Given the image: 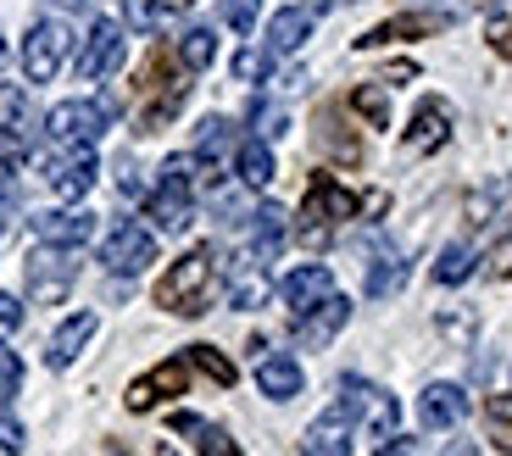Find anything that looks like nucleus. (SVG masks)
Listing matches in <instances>:
<instances>
[{"label":"nucleus","instance_id":"nucleus-1","mask_svg":"<svg viewBox=\"0 0 512 456\" xmlns=\"http://www.w3.org/2000/svg\"><path fill=\"white\" fill-rule=\"evenodd\" d=\"M212 290H218V251L195 245V251H184L156 279V306H167V312H179V317H201L212 306Z\"/></svg>","mask_w":512,"mask_h":456},{"label":"nucleus","instance_id":"nucleus-2","mask_svg":"<svg viewBox=\"0 0 512 456\" xmlns=\"http://www.w3.org/2000/svg\"><path fill=\"white\" fill-rule=\"evenodd\" d=\"M190 167H195V156H167L156 190H145V217H151L162 234H179V228H190V217H195V178H190Z\"/></svg>","mask_w":512,"mask_h":456},{"label":"nucleus","instance_id":"nucleus-3","mask_svg":"<svg viewBox=\"0 0 512 456\" xmlns=\"http://www.w3.org/2000/svg\"><path fill=\"white\" fill-rule=\"evenodd\" d=\"M346 217H357V195H351L346 184H334L329 173H318L312 178V190H307V206H301V240L323 245L329 240V228L346 223Z\"/></svg>","mask_w":512,"mask_h":456},{"label":"nucleus","instance_id":"nucleus-4","mask_svg":"<svg viewBox=\"0 0 512 456\" xmlns=\"http://www.w3.org/2000/svg\"><path fill=\"white\" fill-rule=\"evenodd\" d=\"M78 279V245H51L39 240V251L28 256V295L39 306H56Z\"/></svg>","mask_w":512,"mask_h":456},{"label":"nucleus","instance_id":"nucleus-5","mask_svg":"<svg viewBox=\"0 0 512 456\" xmlns=\"http://www.w3.org/2000/svg\"><path fill=\"white\" fill-rule=\"evenodd\" d=\"M112 117H117L112 95H106V101H62V106H51V117H45V134H51L56 145H95Z\"/></svg>","mask_w":512,"mask_h":456},{"label":"nucleus","instance_id":"nucleus-6","mask_svg":"<svg viewBox=\"0 0 512 456\" xmlns=\"http://www.w3.org/2000/svg\"><path fill=\"white\" fill-rule=\"evenodd\" d=\"M67 51H73V28H67L62 17H39V23L28 28V39H23V73H28V84H51V78L62 73Z\"/></svg>","mask_w":512,"mask_h":456},{"label":"nucleus","instance_id":"nucleus-7","mask_svg":"<svg viewBox=\"0 0 512 456\" xmlns=\"http://www.w3.org/2000/svg\"><path fill=\"white\" fill-rule=\"evenodd\" d=\"M151 262H156V234L145 223H134V217H123L101 245V267L117 273V279H134V273H145Z\"/></svg>","mask_w":512,"mask_h":456},{"label":"nucleus","instance_id":"nucleus-8","mask_svg":"<svg viewBox=\"0 0 512 456\" xmlns=\"http://www.w3.org/2000/svg\"><path fill=\"white\" fill-rule=\"evenodd\" d=\"M340 406H346L351 418H362L368 423V434L373 440H396V429H401V406H396V395H384L379 384H362V379H340Z\"/></svg>","mask_w":512,"mask_h":456},{"label":"nucleus","instance_id":"nucleus-9","mask_svg":"<svg viewBox=\"0 0 512 456\" xmlns=\"http://www.w3.org/2000/svg\"><path fill=\"white\" fill-rule=\"evenodd\" d=\"M95 173H101L95 145H56V156L45 162V184H51L62 201H84V195L95 190Z\"/></svg>","mask_w":512,"mask_h":456},{"label":"nucleus","instance_id":"nucleus-10","mask_svg":"<svg viewBox=\"0 0 512 456\" xmlns=\"http://www.w3.org/2000/svg\"><path fill=\"white\" fill-rule=\"evenodd\" d=\"M123 23H112V17H95L90 23V39H84V51H78V78L84 84H101V78H112L117 67H123Z\"/></svg>","mask_w":512,"mask_h":456},{"label":"nucleus","instance_id":"nucleus-11","mask_svg":"<svg viewBox=\"0 0 512 456\" xmlns=\"http://www.w3.org/2000/svg\"><path fill=\"white\" fill-rule=\"evenodd\" d=\"M184 390H190V356H167L162 368H151L145 379L128 384V412H151L156 401L184 395Z\"/></svg>","mask_w":512,"mask_h":456},{"label":"nucleus","instance_id":"nucleus-12","mask_svg":"<svg viewBox=\"0 0 512 456\" xmlns=\"http://www.w3.org/2000/svg\"><path fill=\"white\" fill-rule=\"evenodd\" d=\"M346 317H351V301H346V295H329V301H318L312 312L295 317V345H307V351L329 345L334 334L346 329Z\"/></svg>","mask_w":512,"mask_h":456},{"label":"nucleus","instance_id":"nucleus-13","mask_svg":"<svg viewBox=\"0 0 512 456\" xmlns=\"http://www.w3.org/2000/svg\"><path fill=\"white\" fill-rule=\"evenodd\" d=\"M446 140H451V106L440 101V95H429V101H418V112H412L407 151L412 156H429V151H440Z\"/></svg>","mask_w":512,"mask_h":456},{"label":"nucleus","instance_id":"nucleus-14","mask_svg":"<svg viewBox=\"0 0 512 456\" xmlns=\"http://www.w3.org/2000/svg\"><path fill=\"white\" fill-rule=\"evenodd\" d=\"M95 329H101V317H95V312H73V317L62 323V329L51 334V345H45V368H56V373L73 368L78 351H84V345L95 340Z\"/></svg>","mask_w":512,"mask_h":456},{"label":"nucleus","instance_id":"nucleus-15","mask_svg":"<svg viewBox=\"0 0 512 456\" xmlns=\"http://www.w3.org/2000/svg\"><path fill=\"white\" fill-rule=\"evenodd\" d=\"M301 456H351V412L340 401L301 434Z\"/></svg>","mask_w":512,"mask_h":456},{"label":"nucleus","instance_id":"nucleus-16","mask_svg":"<svg viewBox=\"0 0 512 456\" xmlns=\"http://www.w3.org/2000/svg\"><path fill=\"white\" fill-rule=\"evenodd\" d=\"M279 290H284V306L301 317V312H312L318 301H329V295H334V273L323 262H307V267H295Z\"/></svg>","mask_w":512,"mask_h":456},{"label":"nucleus","instance_id":"nucleus-17","mask_svg":"<svg viewBox=\"0 0 512 456\" xmlns=\"http://www.w3.org/2000/svg\"><path fill=\"white\" fill-rule=\"evenodd\" d=\"M462 418H468L462 384H429V390L418 395V423L423 429H457Z\"/></svg>","mask_w":512,"mask_h":456},{"label":"nucleus","instance_id":"nucleus-18","mask_svg":"<svg viewBox=\"0 0 512 456\" xmlns=\"http://www.w3.org/2000/svg\"><path fill=\"white\" fill-rule=\"evenodd\" d=\"M245 223H251V256L268 267L284 251V240H290V217H284V206H256Z\"/></svg>","mask_w":512,"mask_h":456},{"label":"nucleus","instance_id":"nucleus-19","mask_svg":"<svg viewBox=\"0 0 512 456\" xmlns=\"http://www.w3.org/2000/svg\"><path fill=\"white\" fill-rule=\"evenodd\" d=\"M256 390L268 401H295L301 395V362L295 356H262L256 362Z\"/></svg>","mask_w":512,"mask_h":456},{"label":"nucleus","instance_id":"nucleus-20","mask_svg":"<svg viewBox=\"0 0 512 456\" xmlns=\"http://www.w3.org/2000/svg\"><path fill=\"white\" fill-rule=\"evenodd\" d=\"M234 173H240L245 190H268V184H273V173H279V167H273V151H268V140H262V134H251V140L234 145Z\"/></svg>","mask_w":512,"mask_h":456},{"label":"nucleus","instance_id":"nucleus-21","mask_svg":"<svg viewBox=\"0 0 512 456\" xmlns=\"http://www.w3.org/2000/svg\"><path fill=\"white\" fill-rule=\"evenodd\" d=\"M34 234L51 245H84L95 234V212H39Z\"/></svg>","mask_w":512,"mask_h":456},{"label":"nucleus","instance_id":"nucleus-22","mask_svg":"<svg viewBox=\"0 0 512 456\" xmlns=\"http://www.w3.org/2000/svg\"><path fill=\"white\" fill-rule=\"evenodd\" d=\"M451 12H407V17H390V23L368 28V34L357 39V45H390V39H412V34H435V28H446Z\"/></svg>","mask_w":512,"mask_h":456},{"label":"nucleus","instance_id":"nucleus-23","mask_svg":"<svg viewBox=\"0 0 512 456\" xmlns=\"http://www.w3.org/2000/svg\"><path fill=\"white\" fill-rule=\"evenodd\" d=\"M401 284H407V256H401L396 245H379L373 262H368V295L373 301H390Z\"/></svg>","mask_w":512,"mask_h":456},{"label":"nucleus","instance_id":"nucleus-24","mask_svg":"<svg viewBox=\"0 0 512 456\" xmlns=\"http://www.w3.org/2000/svg\"><path fill=\"white\" fill-rule=\"evenodd\" d=\"M307 34H312V12H307V6H284V12L268 23V51L273 56H290V51L307 45Z\"/></svg>","mask_w":512,"mask_h":456},{"label":"nucleus","instance_id":"nucleus-25","mask_svg":"<svg viewBox=\"0 0 512 456\" xmlns=\"http://www.w3.org/2000/svg\"><path fill=\"white\" fill-rule=\"evenodd\" d=\"M234 151V123L229 117H206L201 128H195V167H218L223 156Z\"/></svg>","mask_w":512,"mask_h":456},{"label":"nucleus","instance_id":"nucleus-26","mask_svg":"<svg viewBox=\"0 0 512 456\" xmlns=\"http://www.w3.org/2000/svg\"><path fill=\"white\" fill-rule=\"evenodd\" d=\"M229 301L240 306V312H251V306H262L268 301V273H262V262H245V267H234V279H229Z\"/></svg>","mask_w":512,"mask_h":456},{"label":"nucleus","instance_id":"nucleus-27","mask_svg":"<svg viewBox=\"0 0 512 456\" xmlns=\"http://www.w3.org/2000/svg\"><path fill=\"white\" fill-rule=\"evenodd\" d=\"M184 356H190V368H201L206 379L218 384V390H229V384L240 379V373H234V362H229V356L218 351V345H190V351H184Z\"/></svg>","mask_w":512,"mask_h":456},{"label":"nucleus","instance_id":"nucleus-28","mask_svg":"<svg viewBox=\"0 0 512 456\" xmlns=\"http://www.w3.org/2000/svg\"><path fill=\"white\" fill-rule=\"evenodd\" d=\"M212 56H218V34H212V28H190V34L179 39V62L190 67V73L212 67Z\"/></svg>","mask_w":512,"mask_h":456},{"label":"nucleus","instance_id":"nucleus-29","mask_svg":"<svg viewBox=\"0 0 512 456\" xmlns=\"http://www.w3.org/2000/svg\"><path fill=\"white\" fill-rule=\"evenodd\" d=\"M468 273H474V245H468V240H451L446 251H440V262H435V279H440V284H462Z\"/></svg>","mask_w":512,"mask_h":456},{"label":"nucleus","instance_id":"nucleus-30","mask_svg":"<svg viewBox=\"0 0 512 456\" xmlns=\"http://www.w3.org/2000/svg\"><path fill=\"white\" fill-rule=\"evenodd\" d=\"M485 39L501 56H512V0H485Z\"/></svg>","mask_w":512,"mask_h":456},{"label":"nucleus","instance_id":"nucleus-31","mask_svg":"<svg viewBox=\"0 0 512 456\" xmlns=\"http://www.w3.org/2000/svg\"><path fill=\"white\" fill-rule=\"evenodd\" d=\"M485 429L501 451H512V395H490L485 401Z\"/></svg>","mask_w":512,"mask_h":456},{"label":"nucleus","instance_id":"nucleus-32","mask_svg":"<svg viewBox=\"0 0 512 456\" xmlns=\"http://www.w3.org/2000/svg\"><path fill=\"white\" fill-rule=\"evenodd\" d=\"M351 106H357V112L368 117V128H384V123H390V101H384V84H357Z\"/></svg>","mask_w":512,"mask_h":456},{"label":"nucleus","instance_id":"nucleus-33","mask_svg":"<svg viewBox=\"0 0 512 456\" xmlns=\"http://www.w3.org/2000/svg\"><path fill=\"white\" fill-rule=\"evenodd\" d=\"M123 17H128L134 28H140V34H156V28H162L173 12H167L162 0H123Z\"/></svg>","mask_w":512,"mask_h":456},{"label":"nucleus","instance_id":"nucleus-34","mask_svg":"<svg viewBox=\"0 0 512 456\" xmlns=\"http://www.w3.org/2000/svg\"><path fill=\"white\" fill-rule=\"evenodd\" d=\"M251 128L262 134V140H279L284 128H290V117H284V106H273V101H251Z\"/></svg>","mask_w":512,"mask_h":456},{"label":"nucleus","instance_id":"nucleus-35","mask_svg":"<svg viewBox=\"0 0 512 456\" xmlns=\"http://www.w3.org/2000/svg\"><path fill=\"white\" fill-rule=\"evenodd\" d=\"M190 440H195V451H201V456H240V445H234L223 429H212V423H201Z\"/></svg>","mask_w":512,"mask_h":456},{"label":"nucleus","instance_id":"nucleus-36","mask_svg":"<svg viewBox=\"0 0 512 456\" xmlns=\"http://www.w3.org/2000/svg\"><path fill=\"white\" fill-rule=\"evenodd\" d=\"M507 190H512V178H496L490 190H479L474 201H468V217H474V223H490V212H496V201H507Z\"/></svg>","mask_w":512,"mask_h":456},{"label":"nucleus","instance_id":"nucleus-37","mask_svg":"<svg viewBox=\"0 0 512 456\" xmlns=\"http://www.w3.org/2000/svg\"><path fill=\"white\" fill-rule=\"evenodd\" d=\"M268 67H273V51L268 56H262V51H240V56H234V78H240V84H262Z\"/></svg>","mask_w":512,"mask_h":456},{"label":"nucleus","instance_id":"nucleus-38","mask_svg":"<svg viewBox=\"0 0 512 456\" xmlns=\"http://www.w3.org/2000/svg\"><path fill=\"white\" fill-rule=\"evenodd\" d=\"M440 334L451 345H468L474 340V312H440Z\"/></svg>","mask_w":512,"mask_h":456},{"label":"nucleus","instance_id":"nucleus-39","mask_svg":"<svg viewBox=\"0 0 512 456\" xmlns=\"http://www.w3.org/2000/svg\"><path fill=\"white\" fill-rule=\"evenodd\" d=\"M223 23H229L234 34H251L256 28V0H223Z\"/></svg>","mask_w":512,"mask_h":456},{"label":"nucleus","instance_id":"nucleus-40","mask_svg":"<svg viewBox=\"0 0 512 456\" xmlns=\"http://www.w3.org/2000/svg\"><path fill=\"white\" fill-rule=\"evenodd\" d=\"M17 384H23V362H17L12 351H0V406L17 395Z\"/></svg>","mask_w":512,"mask_h":456},{"label":"nucleus","instance_id":"nucleus-41","mask_svg":"<svg viewBox=\"0 0 512 456\" xmlns=\"http://www.w3.org/2000/svg\"><path fill=\"white\" fill-rule=\"evenodd\" d=\"M512 273V217H507V234L490 245V279H507Z\"/></svg>","mask_w":512,"mask_h":456},{"label":"nucleus","instance_id":"nucleus-42","mask_svg":"<svg viewBox=\"0 0 512 456\" xmlns=\"http://www.w3.org/2000/svg\"><path fill=\"white\" fill-rule=\"evenodd\" d=\"M23 445H28L23 423H17L12 412H6V406H0V451H6V456H17V451H23Z\"/></svg>","mask_w":512,"mask_h":456},{"label":"nucleus","instance_id":"nucleus-43","mask_svg":"<svg viewBox=\"0 0 512 456\" xmlns=\"http://www.w3.org/2000/svg\"><path fill=\"white\" fill-rule=\"evenodd\" d=\"M17 329H23V306H17V295H0V340H12Z\"/></svg>","mask_w":512,"mask_h":456},{"label":"nucleus","instance_id":"nucleus-44","mask_svg":"<svg viewBox=\"0 0 512 456\" xmlns=\"http://www.w3.org/2000/svg\"><path fill=\"white\" fill-rule=\"evenodd\" d=\"M117 190H123V195H145V178H140V167H134V156L117 162Z\"/></svg>","mask_w":512,"mask_h":456},{"label":"nucleus","instance_id":"nucleus-45","mask_svg":"<svg viewBox=\"0 0 512 456\" xmlns=\"http://www.w3.org/2000/svg\"><path fill=\"white\" fill-rule=\"evenodd\" d=\"M212 206H218V217H223V223H240V212H245L240 190H218V195H212Z\"/></svg>","mask_w":512,"mask_h":456},{"label":"nucleus","instance_id":"nucleus-46","mask_svg":"<svg viewBox=\"0 0 512 456\" xmlns=\"http://www.w3.org/2000/svg\"><path fill=\"white\" fill-rule=\"evenodd\" d=\"M17 106H23V95H17V84H6V78H0V128H6V123L17 117Z\"/></svg>","mask_w":512,"mask_h":456},{"label":"nucleus","instance_id":"nucleus-47","mask_svg":"<svg viewBox=\"0 0 512 456\" xmlns=\"http://www.w3.org/2000/svg\"><path fill=\"white\" fill-rule=\"evenodd\" d=\"M379 456H418V451H412V440H384Z\"/></svg>","mask_w":512,"mask_h":456},{"label":"nucleus","instance_id":"nucleus-48","mask_svg":"<svg viewBox=\"0 0 512 456\" xmlns=\"http://www.w3.org/2000/svg\"><path fill=\"white\" fill-rule=\"evenodd\" d=\"M440 456H479V445H474V440H451Z\"/></svg>","mask_w":512,"mask_h":456},{"label":"nucleus","instance_id":"nucleus-49","mask_svg":"<svg viewBox=\"0 0 512 456\" xmlns=\"http://www.w3.org/2000/svg\"><path fill=\"white\" fill-rule=\"evenodd\" d=\"M329 6H340V0H312L307 12H312V17H318V12H329Z\"/></svg>","mask_w":512,"mask_h":456},{"label":"nucleus","instance_id":"nucleus-50","mask_svg":"<svg viewBox=\"0 0 512 456\" xmlns=\"http://www.w3.org/2000/svg\"><path fill=\"white\" fill-rule=\"evenodd\" d=\"M162 6H167V12H184V6H190V0H162Z\"/></svg>","mask_w":512,"mask_h":456},{"label":"nucleus","instance_id":"nucleus-51","mask_svg":"<svg viewBox=\"0 0 512 456\" xmlns=\"http://www.w3.org/2000/svg\"><path fill=\"white\" fill-rule=\"evenodd\" d=\"M0 56H6V39H0Z\"/></svg>","mask_w":512,"mask_h":456},{"label":"nucleus","instance_id":"nucleus-52","mask_svg":"<svg viewBox=\"0 0 512 456\" xmlns=\"http://www.w3.org/2000/svg\"><path fill=\"white\" fill-rule=\"evenodd\" d=\"M67 6H78V0H67Z\"/></svg>","mask_w":512,"mask_h":456},{"label":"nucleus","instance_id":"nucleus-53","mask_svg":"<svg viewBox=\"0 0 512 456\" xmlns=\"http://www.w3.org/2000/svg\"><path fill=\"white\" fill-rule=\"evenodd\" d=\"M0 234H6V223H0Z\"/></svg>","mask_w":512,"mask_h":456}]
</instances>
